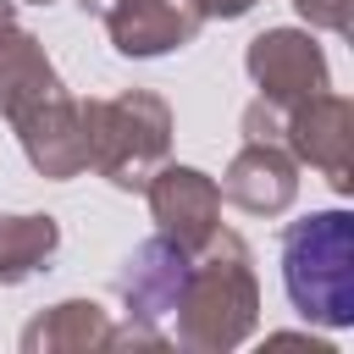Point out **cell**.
I'll use <instances>...</instances> for the list:
<instances>
[{"label":"cell","mask_w":354,"mask_h":354,"mask_svg":"<svg viewBox=\"0 0 354 354\" xmlns=\"http://www.w3.org/2000/svg\"><path fill=\"white\" fill-rule=\"evenodd\" d=\"M50 88H61V77H55L44 44L17 22L11 0H0V116L22 111L28 100H39Z\"/></svg>","instance_id":"8fae6325"},{"label":"cell","mask_w":354,"mask_h":354,"mask_svg":"<svg viewBox=\"0 0 354 354\" xmlns=\"http://www.w3.org/2000/svg\"><path fill=\"white\" fill-rule=\"evenodd\" d=\"M254 321H260L254 254L232 227H216L188 254V277L171 310V337L194 354H227L254 332Z\"/></svg>","instance_id":"6da1fadb"},{"label":"cell","mask_w":354,"mask_h":354,"mask_svg":"<svg viewBox=\"0 0 354 354\" xmlns=\"http://www.w3.org/2000/svg\"><path fill=\"white\" fill-rule=\"evenodd\" d=\"M216 188H221V199H232L249 216H282L293 205V194H299V160L282 144L243 138V149L227 160Z\"/></svg>","instance_id":"9c48e42d"},{"label":"cell","mask_w":354,"mask_h":354,"mask_svg":"<svg viewBox=\"0 0 354 354\" xmlns=\"http://www.w3.org/2000/svg\"><path fill=\"white\" fill-rule=\"evenodd\" d=\"M39 6H50V0H39Z\"/></svg>","instance_id":"e0dca14e"},{"label":"cell","mask_w":354,"mask_h":354,"mask_svg":"<svg viewBox=\"0 0 354 354\" xmlns=\"http://www.w3.org/2000/svg\"><path fill=\"white\" fill-rule=\"evenodd\" d=\"M22 138V155L39 177L66 183L88 166V127H83V100H72L66 88H50L39 100H28L22 111L6 116Z\"/></svg>","instance_id":"277c9868"},{"label":"cell","mask_w":354,"mask_h":354,"mask_svg":"<svg viewBox=\"0 0 354 354\" xmlns=\"http://www.w3.org/2000/svg\"><path fill=\"white\" fill-rule=\"evenodd\" d=\"M282 149L299 166H315L337 194H348V183H354V105L332 88L310 94L304 105H293L282 116Z\"/></svg>","instance_id":"5b68a950"},{"label":"cell","mask_w":354,"mask_h":354,"mask_svg":"<svg viewBox=\"0 0 354 354\" xmlns=\"http://www.w3.org/2000/svg\"><path fill=\"white\" fill-rule=\"evenodd\" d=\"M194 11H199L205 22H210V17H221V22H227V17H243V11H254V0H194Z\"/></svg>","instance_id":"9a60e30c"},{"label":"cell","mask_w":354,"mask_h":354,"mask_svg":"<svg viewBox=\"0 0 354 354\" xmlns=\"http://www.w3.org/2000/svg\"><path fill=\"white\" fill-rule=\"evenodd\" d=\"M28 354H83V348H111V321L94 299H61L44 315L22 326Z\"/></svg>","instance_id":"7c38bea8"},{"label":"cell","mask_w":354,"mask_h":354,"mask_svg":"<svg viewBox=\"0 0 354 354\" xmlns=\"http://www.w3.org/2000/svg\"><path fill=\"white\" fill-rule=\"evenodd\" d=\"M282 282L304 321L354 326V216L315 210L282 232Z\"/></svg>","instance_id":"7a4b0ae2"},{"label":"cell","mask_w":354,"mask_h":354,"mask_svg":"<svg viewBox=\"0 0 354 354\" xmlns=\"http://www.w3.org/2000/svg\"><path fill=\"white\" fill-rule=\"evenodd\" d=\"M144 199H149V216H155L160 238H171L188 254L221 227V188L205 171H194V166L160 160L149 171V183H144Z\"/></svg>","instance_id":"52a82bcc"},{"label":"cell","mask_w":354,"mask_h":354,"mask_svg":"<svg viewBox=\"0 0 354 354\" xmlns=\"http://www.w3.org/2000/svg\"><path fill=\"white\" fill-rule=\"evenodd\" d=\"M83 127H88V166L122 194H144L149 171L171 155V105L149 88L83 100Z\"/></svg>","instance_id":"3957f363"},{"label":"cell","mask_w":354,"mask_h":354,"mask_svg":"<svg viewBox=\"0 0 354 354\" xmlns=\"http://www.w3.org/2000/svg\"><path fill=\"white\" fill-rule=\"evenodd\" d=\"M100 17H105L116 55H138V61L194 44V33L205 22L194 11V0H111Z\"/></svg>","instance_id":"30bf717a"},{"label":"cell","mask_w":354,"mask_h":354,"mask_svg":"<svg viewBox=\"0 0 354 354\" xmlns=\"http://www.w3.org/2000/svg\"><path fill=\"white\" fill-rule=\"evenodd\" d=\"M61 243L55 216H0V288L28 282Z\"/></svg>","instance_id":"4fadbf2b"},{"label":"cell","mask_w":354,"mask_h":354,"mask_svg":"<svg viewBox=\"0 0 354 354\" xmlns=\"http://www.w3.org/2000/svg\"><path fill=\"white\" fill-rule=\"evenodd\" d=\"M243 66H249L260 100L277 105L282 116H288L293 105H304L310 94L332 88V72H326L321 44H315L310 33H299V28H266V33H254Z\"/></svg>","instance_id":"8992f818"},{"label":"cell","mask_w":354,"mask_h":354,"mask_svg":"<svg viewBox=\"0 0 354 354\" xmlns=\"http://www.w3.org/2000/svg\"><path fill=\"white\" fill-rule=\"evenodd\" d=\"M183 277H188V249H177L171 238L138 243L122 260V271H116V299L127 304V321H138V326L171 321L177 293H183Z\"/></svg>","instance_id":"ba28073f"},{"label":"cell","mask_w":354,"mask_h":354,"mask_svg":"<svg viewBox=\"0 0 354 354\" xmlns=\"http://www.w3.org/2000/svg\"><path fill=\"white\" fill-rule=\"evenodd\" d=\"M77 6H83V11H94V17H100V11H105V6H111V0H77Z\"/></svg>","instance_id":"2e32d148"},{"label":"cell","mask_w":354,"mask_h":354,"mask_svg":"<svg viewBox=\"0 0 354 354\" xmlns=\"http://www.w3.org/2000/svg\"><path fill=\"white\" fill-rule=\"evenodd\" d=\"M293 11L310 28H326V33H348L354 28V0H293Z\"/></svg>","instance_id":"5bb4252c"}]
</instances>
